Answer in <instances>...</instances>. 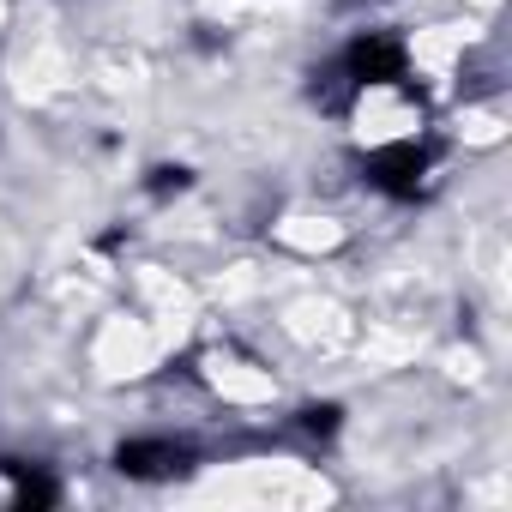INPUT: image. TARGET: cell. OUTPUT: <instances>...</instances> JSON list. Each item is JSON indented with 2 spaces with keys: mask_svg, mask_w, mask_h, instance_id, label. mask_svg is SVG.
<instances>
[{
  "mask_svg": "<svg viewBox=\"0 0 512 512\" xmlns=\"http://www.w3.org/2000/svg\"><path fill=\"white\" fill-rule=\"evenodd\" d=\"M115 470H121V476H145V482L181 476V470H187V446H169V440H127V446L115 452Z\"/></svg>",
  "mask_w": 512,
  "mask_h": 512,
  "instance_id": "cell-1",
  "label": "cell"
},
{
  "mask_svg": "<svg viewBox=\"0 0 512 512\" xmlns=\"http://www.w3.org/2000/svg\"><path fill=\"white\" fill-rule=\"evenodd\" d=\"M350 73H356V85H380V79H398V73H404V55H398V43H386V37H362V43L350 49Z\"/></svg>",
  "mask_w": 512,
  "mask_h": 512,
  "instance_id": "cell-2",
  "label": "cell"
},
{
  "mask_svg": "<svg viewBox=\"0 0 512 512\" xmlns=\"http://www.w3.org/2000/svg\"><path fill=\"white\" fill-rule=\"evenodd\" d=\"M368 175H374L380 187H392V193H416V175H422V157H416L410 145H398V151H386V157H374V163H368Z\"/></svg>",
  "mask_w": 512,
  "mask_h": 512,
  "instance_id": "cell-3",
  "label": "cell"
},
{
  "mask_svg": "<svg viewBox=\"0 0 512 512\" xmlns=\"http://www.w3.org/2000/svg\"><path fill=\"white\" fill-rule=\"evenodd\" d=\"M7 476H19V506H49L55 500V488L43 482V476H25V464H0Z\"/></svg>",
  "mask_w": 512,
  "mask_h": 512,
  "instance_id": "cell-4",
  "label": "cell"
}]
</instances>
